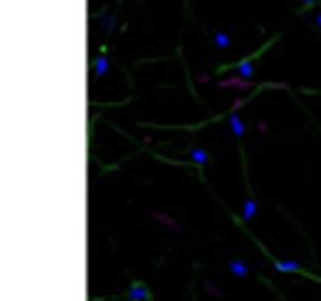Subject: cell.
<instances>
[{
	"label": "cell",
	"instance_id": "6da1fadb",
	"mask_svg": "<svg viewBox=\"0 0 321 301\" xmlns=\"http://www.w3.org/2000/svg\"><path fill=\"white\" fill-rule=\"evenodd\" d=\"M278 270H281V273H295V270H298V264H295V262H278Z\"/></svg>",
	"mask_w": 321,
	"mask_h": 301
},
{
	"label": "cell",
	"instance_id": "7a4b0ae2",
	"mask_svg": "<svg viewBox=\"0 0 321 301\" xmlns=\"http://www.w3.org/2000/svg\"><path fill=\"white\" fill-rule=\"evenodd\" d=\"M253 216H256V204L247 199V202H244V219H253Z\"/></svg>",
	"mask_w": 321,
	"mask_h": 301
},
{
	"label": "cell",
	"instance_id": "3957f363",
	"mask_svg": "<svg viewBox=\"0 0 321 301\" xmlns=\"http://www.w3.org/2000/svg\"><path fill=\"white\" fill-rule=\"evenodd\" d=\"M131 296H134V298H145V296H148V290H145V287H139V284H137V287L131 290Z\"/></svg>",
	"mask_w": 321,
	"mask_h": 301
},
{
	"label": "cell",
	"instance_id": "277c9868",
	"mask_svg": "<svg viewBox=\"0 0 321 301\" xmlns=\"http://www.w3.org/2000/svg\"><path fill=\"white\" fill-rule=\"evenodd\" d=\"M105 68H108V60L100 57V60H97V74H105Z\"/></svg>",
	"mask_w": 321,
	"mask_h": 301
},
{
	"label": "cell",
	"instance_id": "5b68a950",
	"mask_svg": "<svg viewBox=\"0 0 321 301\" xmlns=\"http://www.w3.org/2000/svg\"><path fill=\"white\" fill-rule=\"evenodd\" d=\"M230 267H233V273H239V276H244V273H247V270H244V264H242V262H233V264H230Z\"/></svg>",
	"mask_w": 321,
	"mask_h": 301
},
{
	"label": "cell",
	"instance_id": "8992f818",
	"mask_svg": "<svg viewBox=\"0 0 321 301\" xmlns=\"http://www.w3.org/2000/svg\"><path fill=\"white\" fill-rule=\"evenodd\" d=\"M216 46H222V48H225V46H227V37L225 34H216Z\"/></svg>",
	"mask_w": 321,
	"mask_h": 301
},
{
	"label": "cell",
	"instance_id": "52a82bcc",
	"mask_svg": "<svg viewBox=\"0 0 321 301\" xmlns=\"http://www.w3.org/2000/svg\"><path fill=\"white\" fill-rule=\"evenodd\" d=\"M315 23H318V26H321V14H315Z\"/></svg>",
	"mask_w": 321,
	"mask_h": 301
}]
</instances>
